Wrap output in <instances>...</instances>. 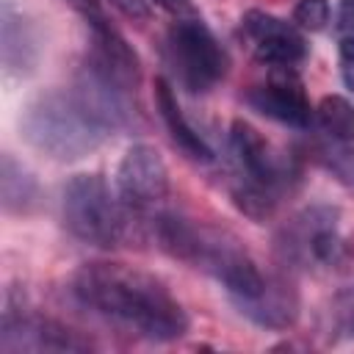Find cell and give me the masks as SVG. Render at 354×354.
<instances>
[{
	"instance_id": "6da1fadb",
	"label": "cell",
	"mask_w": 354,
	"mask_h": 354,
	"mask_svg": "<svg viewBox=\"0 0 354 354\" xmlns=\"http://www.w3.org/2000/svg\"><path fill=\"white\" fill-rule=\"evenodd\" d=\"M75 299L97 315L158 343L188 332V313L160 279L124 263L91 260L72 274Z\"/></svg>"
},
{
	"instance_id": "7a4b0ae2",
	"label": "cell",
	"mask_w": 354,
	"mask_h": 354,
	"mask_svg": "<svg viewBox=\"0 0 354 354\" xmlns=\"http://www.w3.org/2000/svg\"><path fill=\"white\" fill-rule=\"evenodd\" d=\"M19 130L36 152L53 160H77L113 133L75 86L33 97L19 116Z\"/></svg>"
},
{
	"instance_id": "3957f363",
	"label": "cell",
	"mask_w": 354,
	"mask_h": 354,
	"mask_svg": "<svg viewBox=\"0 0 354 354\" xmlns=\"http://www.w3.org/2000/svg\"><path fill=\"white\" fill-rule=\"evenodd\" d=\"M133 207L113 196L100 174H75L61 191L64 227L83 243L113 249L133 238Z\"/></svg>"
},
{
	"instance_id": "277c9868",
	"label": "cell",
	"mask_w": 354,
	"mask_h": 354,
	"mask_svg": "<svg viewBox=\"0 0 354 354\" xmlns=\"http://www.w3.org/2000/svg\"><path fill=\"white\" fill-rule=\"evenodd\" d=\"M166 58L180 86L191 94H202L213 88L227 75V64H230L224 47L216 41L210 28L196 17L177 19L169 28Z\"/></svg>"
},
{
	"instance_id": "5b68a950",
	"label": "cell",
	"mask_w": 354,
	"mask_h": 354,
	"mask_svg": "<svg viewBox=\"0 0 354 354\" xmlns=\"http://www.w3.org/2000/svg\"><path fill=\"white\" fill-rule=\"evenodd\" d=\"M279 246L285 257L299 266H337L346 257V241L337 232V210L332 207H307L288 221Z\"/></svg>"
},
{
	"instance_id": "8992f818",
	"label": "cell",
	"mask_w": 354,
	"mask_h": 354,
	"mask_svg": "<svg viewBox=\"0 0 354 354\" xmlns=\"http://www.w3.org/2000/svg\"><path fill=\"white\" fill-rule=\"evenodd\" d=\"M119 199L136 213L155 207L169 194V169L160 152L149 144H133L116 169Z\"/></svg>"
},
{
	"instance_id": "52a82bcc",
	"label": "cell",
	"mask_w": 354,
	"mask_h": 354,
	"mask_svg": "<svg viewBox=\"0 0 354 354\" xmlns=\"http://www.w3.org/2000/svg\"><path fill=\"white\" fill-rule=\"evenodd\" d=\"M86 25H88V36H91V53H88L86 64L105 80L124 88L127 94H136V88L141 83V61H138L136 50L124 41V36L105 17L88 19Z\"/></svg>"
},
{
	"instance_id": "ba28073f",
	"label": "cell",
	"mask_w": 354,
	"mask_h": 354,
	"mask_svg": "<svg viewBox=\"0 0 354 354\" xmlns=\"http://www.w3.org/2000/svg\"><path fill=\"white\" fill-rule=\"evenodd\" d=\"M3 351H86L88 340H80L69 326L41 315H3Z\"/></svg>"
},
{
	"instance_id": "9c48e42d",
	"label": "cell",
	"mask_w": 354,
	"mask_h": 354,
	"mask_svg": "<svg viewBox=\"0 0 354 354\" xmlns=\"http://www.w3.org/2000/svg\"><path fill=\"white\" fill-rule=\"evenodd\" d=\"M243 36L249 39L257 61L271 66H293L307 55V44L301 33L285 19L266 11L243 14Z\"/></svg>"
},
{
	"instance_id": "30bf717a",
	"label": "cell",
	"mask_w": 354,
	"mask_h": 354,
	"mask_svg": "<svg viewBox=\"0 0 354 354\" xmlns=\"http://www.w3.org/2000/svg\"><path fill=\"white\" fill-rule=\"evenodd\" d=\"M246 102L254 111H260L263 116L277 119L296 130L310 127V122L315 116V111L310 108L307 94L301 88V80L288 66H279V72H274L266 86H254L246 94Z\"/></svg>"
},
{
	"instance_id": "8fae6325",
	"label": "cell",
	"mask_w": 354,
	"mask_h": 354,
	"mask_svg": "<svg viewBox=\"0 0 354 354\" xmlns=\"http://www.w3.org/2000/svg\"><path fill=\"white\" fill-rule=\"evenodd\" d=\"M230 147H232V155L238 160V169H241L243 180L268 185L274 191H279L285 185V180H288L285 163L271 152L268 141L249 122H243V119L232 122V127H230Z\"/></svg>"
},
{
	"instance_id": "7c38bea8",
	"label": "cell",
	"mask_w": 354,
	"mask_h": 354,
	"mask_svg": "<svg viewBox=\"0 0 354 354\" xmlns=\"http://www.w3.org/2000/svg\"><path fill=\"white\" fill-rule=\"evenodd\" d=\"M155 105H158V113H160L163 124L169 127L174 144H177L188 158L202 160V163L213 160V152H210V147L205 144V138H202V136L188 124V119L183 116V108H180V102H177V94H174V88H171V83H169L166 77H155Z\"/></svg>"
},
{
	"instance_id": "4fadbf2b",
	"label": "cell",
	"mask_w": 354,
	"mask_h": 354,
	"mask_svg": "<svg viewBox=\"0 0 354 354\" xmlns=\"http://www.w3.org/2000/svg\"><path fill=\"white\" fill-rule=\"evenodd\" d=\"M235 304L241 307V313L246 318H252L260 326L268 329H285L296 321V293L285 285V282H268L260 296L254 299H235Z\"/></svg>"
},
{
	"instance_id": "5bb4252c",
	"label": "cell",
	"mask_w": 354,
	"mask_h": 354,
	"mask_svg": "<svg viewBox=\"0 0 354 354\" xmlns=\"http://www.w3.org/2000/svg\"><path fill=\"white\" fill-rule=\"evenodd\" d=\"M0 30H3V66L14 75L28 72L36 64L39 47L33 39V30L22 11H17L11 3H3V17H0Z\"/></svg>"
},
{
	"instance_id": "9a60e30c",
	"label": "cell",
	"mask_w": 354,
	"mask_h": 354,
	"mask_svg": "<svg viewBox=\"0 0 354 354\" xmlns=\"http://www.w3.org/2000/svg\"><path fill=\"white\" fill-rule=\"evenodd\" d=\"M0 196L8 213H25L39 196L36 180L11 155H3L0 160Z\"/></svg>"
},
{
	"instance_id": "2e32d148",
	"label": "cell",
	"mask_w": 354,
	"mask_h": 354,
	"mask_svg": "<svg viewBox=\"0 0 354 354\" xmlns=\"http://www.w3.org/2000/svg\"><path fill=\"white\" fill-rule=\"evenodd\" d=\"M315 122L326 138L354 144V105L340 94H326L315 108Z\"/></svg>"
},
{
	"instance_id": "e0dca14e",
	"label": "cell",
	"mask_w": 354,
	"mask_h": 354,
	"mask_svg": "<svg viewBox=\"0 0 354 354\" xmlns=\"http://www.w3.org/2000/svg\"><path fill=\"white\" fill-rule=\"evenodd\" d=\"M315 158L340 185L354 191V144L329 138L326 144L315 147Z\"/></svg>"
},
{
	"instance_id": "ac0fdd59",
	"label": "cell",
	"mask_w": 354,
	"mask_h": 354,
	"mask_svg": "<svg viewBox=\"0 0 354 354\" xmlns=\"http://www.w3.org/2000/svg\"><path fill=\"white\" fill-rule=\"evenodd\" d=\"M293 22L304 30H324L329 22V3L326 0H299L293 8Z\"/></svg>"
},
{
	"instance_id": "d6986e66",
	"label": "cell",
	"mask_w": 354,
	"mask_h": 354,
	"mask_svg": "<svg viewBox=\"0 0 354 354\" xmlns=\"http://www.w3.org/2000/svg\"><path fill=\"white\" fill-rule=\"evenodd\" d=\"M332 321L340 335L354 337V288L337 293V299L332 301Z\"/></svg>"
},
{
	"instance_id": "ffe728a7",
	"label": "cell",
	"mask_w": 354,
	"mask_h": 354,
	"mask_svg": "<svg viewBox=\"0 0 354 354\" xmlns=\"http://www.w3.org/2000/svg\"><path fill=\"white\" fill-rule=\"evenodd\" d=\"M122 17H127V19H133V22H144V19H149V6H147V0H108Z\"/></svg>"
},
{
	"instance_id": "44dd1931",
	"label": "cell",
	"mask_w": 354,
	"mask_h": 354,
	"mask_svg": "<svg viewBox=\"0 0 354 354\" xmlns=\"http://www.w3.org/2000/svg\"><path fill=\"white\" fill-rule=\"evenodd\" d=\"M152 3L160 6L163 11H169V14L177 17V19H185V17H194V14H196L191 0H152Z\"/></svg>"
},
{
	"instance_id": "7402d4cb",
	"label": "cell",
	"mask_w": 354,
	"mask_h": 354,
	"mask_svg": "<svg viewBox=\"0 0 354 354\" xmlns=\"http://www.w3.org/2000/svg\"><path fill=\"white\" fill-rule=\"evenodd\" d=\"M64 3H66L69 8H75L86 22H88V19H97V17H105L100 0H64Z\"/></svg>"
},
{
	"instance_id": "603a6c76",
	"label": "cell",
	"mask_w": 354,
	"mask_h": 354,
	"mask_svg": "<svg viewBox=\"0 0 354 354\" xmlns=\"http://www.w3.org/2000/svg\"><path fill=\"white\" fill-rule=\"evenodd\" d=\"M337 28L343 33H354V0H340L337 8Z\"/></svg>"
},
{
	"instance_id": "cb8c5ba5",
	"label": "cell",
	"mask_w": 354,
	"mask_h": 354,
	"mask_svg": "<svg viewBox=\"0 0 354 354\" xmlns=\"http://www.w3.org/2000/svg\"><path fill=\"white\" fill-rule=\"evenodd\" d=\"M340 58L354 66V33H346V36L340 39Z\"/></svg>"
},
{
	"instance_id": "d4e9b609",
	"label": "cell",
	"mask_w": 354,
	"mask_h": 354,
	"mask_svg": "<svg viewBox=\"0 0 354 354\" xmlns=\"http://www.w3.org/2000/svg\"><path fill=\"white\" fill-rule=\"evenodd\" d=\"M343 80H346V86H348V91L354 94V69H346V72H343Z\"/></svg>"
}]
</instances>
